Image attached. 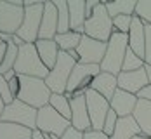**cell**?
Here are the masks:
<instances>
[{"mask_svg": "<svg viewBox=\"0 0 151 139\" xmlns=\"http://www.w3.org/2000/svg\"><path fill=\"white\" fill-rule=\"evenodd\" d=\"M19 82L21 85H19V92L16 99L30 104L35 109H40L49 104L52 92L47 87L45 80L35 77H19Z\"/></svg>", "mask_w": 151, "mask_h": 139, "instance_id": "obj_1", "label": "cell"}, {"mask_svg": "<svg viewBox=\"0 0 151 139\" xmlns=\"http://www.w3.org/2000/svg\"><path fill=\"white\" fill-rule=\"evenodd\" d=\"M14 71L19 77H35L45 80L50 70L42 63L35 44H24V45L19 47Z\"/></svg>", "mask_w": 151, "mask_h": 139, "instance_id": "obj_2", "label": "cell"}, {"mask_svg": "<svg viewBox=\"0 0 151 139\" xmlns=\"http://www.w3.org/2000/svg\"><path fill=\"white\" fill-rule=\"evenodd\" d=\"M127 50H129V37L120 31H113V35L108 42L106 56L101 63V71L118 77L122 73V66H123V59L127 56Z\"/></svg>", "mask_w": 151, "mask_h": 139, "instance_id": "obj_3", "label": "cell"}, {"mask_svg": "<svg viewBox=\"0 0 151 139\" xmlns=\"http://www.w3.org/2000/svg\"><path fill=\"white\" fill-rule=\"evenodd\" d=\"M44 4L45 2H35V0L23 2L24 17H23L21 28L17 30L16 35L24 44H35L38 40V31H40V24H42V16H44Z\"/></svg>", "mask_w": 151, "mask_h": 139, "instance_id": "obj_4", "label": "cell"}, {"mask_svg": "<svg viewBox=\"0 0 151 139\" xmlns=\"http://www.w3.org/2000/svg\"><path fill=\"white\" fill-rule=\"evenodd\" d=\"M113 19L109 17L108 11H106L104 2H101L96 9L92 16L85 21V26H83V35L91 37L94 40H99V42H109L111 35H113Z\"/></svg>", "mask_w": 151, "mask_h": 139, "instance_id": "obj_5", "label": "cell"}, {"mask_svg": "<svg viewBox=\"0 0 151 139\" xmlns=\"http://www.w3.org/2000/svg\"><path fill=\"white\" fill-rule=\"evenodd\" d=\"M76 61L68 54V52H59V58L56 66L49 71L45 78L47 87L50 89L52 94H66V87H68V80L71 77V71L75 68Z\"/></svg>", "mask_w": 151, "mask_h": 139, "instance_id": "obj_6", "label": "cell"}, {"mask_svg": "<svg viewBox=\"0 0 151 139\" xmlns=\"http://www.w3.org/2000/svg\"><path fill=\"white\" fill-rule=\"evenodd\" d=\"M101 73V66L99 64H83V63H76L73 71H71V77L68 80V87H66V96L71 99L73 96L87 92L91 89L92 80Z\"/></svg>", "mask_w": 151, "mask_h": 139, "instance_id": "obj_7", "label": "cell"}, {"mask_svg": "<svg viewBox=\"0 0 151 139\" xmlns=\"http://www.w3.org/2000/svg\"><path fill=\"white\" fill-rule=\"evenodd\" d=\"M70 127H71V122L68 118H64L63 115H59L50 104H47V106L38 109V115H37V130H40L42 134L63 138L64 132Z\"/></svg>", "mask_w": 151, "mask_h": 139, "instance_id": "obj_8", "label": "cell"}, {"mask_svg": "<svg viewBox=\"0 0 151 139\" xmlns=\"http://www.w3.org/2000/svg\"><path fill=\"white\" fill-rule=\"evenodd\" d=\"M37 115H38V109L31 108L30 104L14 99L11 104H7L4 113H2V122H12V124L23 125V127H28L31 130H37Z\"/></svg>", "mask_w": 151, "mask_h": 139, "instance_id": "obj_9", "label": "cell"}, {"mask_svg": "<svg viewBox=\"0 0 151 139\" xmlns=\"http://www.w3.org/2000/svg\"><path fill=\"white\" fill-rule=\"evenodd\" d=\"M24 17V5L23 2H4L0 0V33L4 35H16L21 28Z\"/></svg>", "mask_w": 151, "mask_h": 139, "instance_id": "obj_10", "label": "cell"}, {"mask_svg": "<svg viewBox=\"0 0 151 139\" xmlns=\"http://www.w3.org/2000/svg\"><path fill=\"white\" fill-rule=\"evenodd\" d=\"M85 101H87V109H89V117H91L92 130H103L108 117V111L111 109L109 101L103 97L99 92L89 89L85 92Z\"/></svg>", "mask_w": 151, "mask_h": 139, "instance_id": "obj_11", "label": "cell"}, {"mask_svg": "<svg viewBox=\"0 0 151 139\" xmlns=\"http://www.w3.org/2000/svg\"><path fill=\"white\" fill-rule=\"evenodd\" d=\"M106 49L108 44L106 42H99V40H94L91 37L83 35L82 37V42L76 49L78 52V63H83V64H99L104 59L106 56Z\"/></svg>", "mask_w": 151, "mask_h": 139, "instance_id": "obj_12", "label": "cell"}, {"mask_svg": "<svg viewBox=\"0 0 151 139\" xmlns=\"http://www.w3.org/2000/svg\"><path fill=\"white\" fill-rule=\"evenodd\" d=\"M71 103V127L80 130V132H89L92 130L91 117H89V109H87V101H85V94L80 96L76 94L70 99Z\"/></svg>", "mask_w": 151, "mask_h": 139, "instance_id": "obj_13", "label": "cell"}, {"mask_svg": "<svg viewBox=\"0 0 151 139\" xmlns=\"http://www.w3.org/2000/svg\"><path fill=\"white\" fill-rule=\"evenodd\" d=\"M58 35V9L52 0L44 4V16L38 31V40H54Z\"/></svg>", "mask_w": 151, "mask_h": 139, "instance_id": "obj_14", "label": "cell"}, {"mask_svg": "<svg viewBox=\"0 0 151 139\" xmlns=\"http://www.w3.org/2000/svg\"><path fill=\"white\" fill-rule=\"evenodd\" d=\"M137 103H139V99H137L136 94H130V92H127V91L118 89L115 92V96L111 97L109 106H111V109L120 118H125V117H132L134 115V109H136Z\"/></svg>", "mask_w": 151, "mask_h": 139, "instance_id": "obj_15", "label": "cell"}, {"mask_svg": "<svg viewBox=\"0 0 151 139\" xmlns=\"http://www.w3.org/2000/svg\"><path fill=\"white\" fill-rule=\"evenodd\" d=\"M148 84L150 82H148V75L144 68L136 70V71H122L118 75V89L127 91L130 94H137Z\"/></svg>", "mask_w": 151, "mask_h": 139, "instance_id": "obj_16", "label": "cell"}, {"mask_svg": "<svg viewBox=\"0 0 151 139\" xmlns=\"http://www.w3.org/2000/svg\"><path fill=\"white\" fill-rule=\"evenodd\" d=\"M129 49L134 50L139 58L144 59V52H146V24L137 17L132 16V24L129 31Z\"/></svg>", "mask_w": 151, "mask_h": 139, "instance_id": "obj_17", "label": "cell"}, {"mask_svg": "<svg viewBox=\"0 0 151 139\" xmlns=\"http://www.w3.org/2000/svg\"><path fill=\"white\" fill-rule=\"evenodd\" d=\"M91 89L99 92L103 97H106L108 101H111V97L115 96V92L118 91V77L111 75V73H104L101 71L97 77L92 80Z\"/></svg>", "mask_w": 151, "mask_h": 139, "instance_id": "obj_18", "label": "cell"}, {"mask_svg": "<svg viewBox=\"0 0 151 139\" xmlns=\"http://www.w3.org/2000/svg\"><path fill=\"white\" fill-rule=\"evenodd\" d=\"M35 47H37V52H38L42 63L49 70H52L56 66V63H58V58H59V52H61L56 40H37Z\"/></svg>", "mask_w": 151, "mask_h": 139, "instance_id": "obj_19", "label": "cell"}, {"mask_svg": "<svg viewBox=\"0 0 151 139\" xmlns=\"http://www.w3.org/2000/svg\"><path fill=\"white\" fill-rule=\"evenodd\" d=\"M68 9H70V28H71V31L83 35V26L87 21L85 0H68Z\"/></svg>", "mask_w": 151, "mask_h": 139, "instance_id": "obj_20", "label": "cell"}, {"mask_svg": "<svg viewBox=\"0 0 151 139\" xmlns=\"http://www.w3.org/2000/svg\"><path fill=\"white\" fill-rule=\"evenodd\" d=\"M141 127L137 125L134 117H125L118 118V124L115 127V132L109 139H132L136 136H141Z\"/></svg>", "mask_w": 151, "mask_h": 139, "instance_id": "obj_21", "label": "cell"}, {"mask_svg": "<svg viewBox=\"0 0 151 139\" xmlns=\"http://www.w3.org/2000/svg\"><path fill=\"white\" fill-rule=\"evenodd\" d=\"M132 117L136 118L137 125L141 127V132L144 136L151 138V103L150 101H139Z\"/></svg>", "mask_w": 151, "mask_h": 139, "instance_id": "obj_22", "label": "cell"}, {"mask_svg": "<svg viewBox=\"0 0 151 139\" xmlns=\"http://www.w3.org/2000/svg\"><path fill=\"white\" fill-rule=\"evenodd\" d=\"M33 130L23 125L12 122H2L0 120V139H31Z\"/></svg>", "mask_w": 151, "mask_h": 139, "instance_id": "obj_23", "label": "cell"}, {"mask_svg": "<svg viewBox=\"0 0 151 139\" xmlns=\"http://www.w3.org/2000/svg\"><path fill=\"white\" fill-rule=\"evenodd\" d=\"M106 11L109 17L116 16H134L137 7V0H115V2H104Z\"/></svg>", "mask_w": 151, "mask_h": 139, "instance_id": "obj_24", "label": "cell"}, {"mask_svg": "<svg viewBox=\"0 0 151 139\" xmlns=\"http://www.w3.org/2000/svg\"><path fill=\"white\" fill-rule=\"evenodd\" d=\"M82 33H76V31H68V33H58L56 35V44L59 47V50L63 52H71L76 50L80 42H82Z\"/></svg>", "mask_w": 151, "mask_h": 139, "instance_id": "obj_25", "label": "cell"}, {"mask_svg": "<svg viewBox=\"0 0 151 139\" xmlns=\"http://www.w3.org/2000/svg\"><path fill=\"white\" fill-rule=\"evenodd\" d=\"M56 9H58V33H68L70 28V9H68V0H52Z\"/></svg>", "mask_w": 151, "mask_h": 139, "instance_id": "obj_26", "label": "cell"}, {"mask_svg": "<svg viewBox=\"0 0 151 139\" xmlns=\"http://www.w3.org/2000/svg\"><path fill=\"white\" fill-rule=\"evenodd\" d=\"M49 104L56 109L59 115H63L64 118H68L71 122V103H70V97L66 94H52Z\"/></svg>", "mask_w": 151, "mask_h": 139, "instance_id": "obj_27", "label": "cell"}, {"mask_svg": "<svg viewBox=\"0 0 151 139\" xmlns=\"http://www.w3.org/2000/svg\"><path fill=\"white\" fill-rule=\"evenodd\" d=\"M17 52H19V47L16 45L14 42H7V52L4 56V61L0 64V75H5L7 71L14 70L16 66V59H17Z\"/></svg>", "mask_w": 151, "mask_h": 139, "instance_id": "obj_28", "label": "cell"}, {"mask_svg": "<svg viewBox=\"0 0 151 139\" xmlns=\"http://www.w3.org/2000/svg\"><path fill=\"white\" fill-rule=\"evenodd\" d=\"M146 66V61L142 58H139L134 50H127V56L123 59V66H122V71H136Z\"/></svg>", "mask_w": 151, "mask_h": 139, "instance_id": "obj_29", "label": "cell"}, {"mask_svg": "<svg viewBox=\"0 0 151 139\" xmlns=\"http://www.w3.org/2000/svg\"><path fill=\"white\" fill-rule=\"evenodd\" d=\"M144 24H151V0H137L136 14Z\"/></svg>", "mask_w": 151, "mask_h": 139, "instance_id": "obj_30", "label": "cell"}, {"mask_svg": "<svg viewBox=\"0 0 151 139\" xmlns=\"http://www.w3.org/2000/svg\"><path fill=\"white\" fill-rule=\"evenodd\" d=\"M130 24H132V16H116V17H113V28H115V31L129 35Z\"/></svg>", "mask_w": 151, "mask_h": 139, "instance_id": "obj_31", "label": "cell"}, {"mask_svg": "<svg viewBox=\"0 0 151 139\" xmlns=\"http://www.w3.org/2000/svg\"><path fill=\"white\" fill-rule=\"evenodd\" d=\"M118 115L113 111V109H109L108 111V117H106V122H104V127H103V132H104L106 136H113V132H115V127H116V124H118Z\"/></svg>", "mask_w": 151, "mask_h": 139, "instance_id": "obj_32", "label": "cell"}, {"mask_svg": "<svg viewBox=\"0 0 151 139\" xmlns=\"http://www.w3.org/2000/svg\"><path fill=\"white\" fill-rule=\"evenodd\" d=\"M0 96H2V99H4V103H5V106L11 104V103L16 99L14 96H12V92H11L9 82L4 78V75H0Z\"/></svg>", "mask_w": 151, "mask_h": 139, "instance_id": "obj_33", "label": "cell"}, {"mask_svg": "<svg viewBox=\"0 0 151 139\" xmlns=\"http://www.w3.org/2000/svg\"><path fill=\"white\" fill-rule=\"evenodd\" d=\"M144 61L151 66V24H146V52H144Z\"/></svg>", "mask_w": 151, "mask_h": 139, "instance_id": "obj_34", "label": "cell"}, {"mask_svg": "<svg viewBox=\"0 0 151 139\" xmlns=\"http://www.w3.org/2000/svg\"><path fill=\"white\" fill-rule=\"evenodd\" d=\"M136 96H137V99H139V101H150V103H151V85L148 84L146 87H142Z\"/></svg>", "mask_w": 151, "mask_h": 139, "instance_id": "obj_35", "label": "cell"}, {"mask_svg": "<svg viewBox=\"0 0 151 139\" xmlns=\"http://www.w3.org/2000/svg\"><path fill=\"white\" fill-rule=\"evenodd\" d=\"M61 139H83V132H80V130H76L73 127H70Z\"/></svg>", "mask_w": 151, "mask_h": 139, "instance_id": "obj_36", "label": "cell"}, {"mask_svg": "<svg viewBox=\"0 0 151 139\" xmlns=\"http://www.w3.org/2000/svg\"><path fill=\"white\" fill-rule=\"evenodd\" d=\"M83 139H109V136H106L103 130H89L83 134Z\"/></svg>", "mask_w": 151, "mask_h": 139, "instance_id": "obj_37", "label": "cell"}, {"mask_svg": "<svg viewBox=\"0 0 151 139\" xmlns=\"http://www.w3.org/2000/svg\"><path fill=\"white\" fill-rule=\"evenodd\" d=\"M101 2L99 0H85V16H87V19L92 16V12H94V9L99 5Z\"/></svg>", "mask_w": 151, "mask_h": 139, "instance_id": "obj_38", "label": "cell"}, {"mask_svg": "<svg viewBox=\"0 0 151 139\" xmlns=\"http://www.w3.org/2000/svg\"><path fill=\"white\" fill-rule=\"evenodd\" d=\"M19 85H21V82H19V75L14 77L11 82H9V87H11V92L14 97H17V92H19Z\"/></svg>", "mask_w": 151, "mask_h": 139, "instance_id": "obj_39", "label": "cell"}, {"mask_svg": "<svg viewBox=\"0 0 151 139\" xmlns=\"http://www.w3.org/2000/svg\"><path fill=\"white\" fill-rule=\"evenodd\" d=\"M5 52H7V44H5V42H2V44H0V64H2V61H4Z\"/></svg>", "mask_w": 151, "mask_h": 139, "instance_id": "obj_40", "label": "cell"}, {"mask_svg": "<svg viewBox=\"0 0 151 139\" xmlns=\"http://www.w3.org/2000/svg\"><path fill=\"white\" fill-rule=\"evenodd\" d=\"M14 77H17V73H16L14 70H11V71H7V73L4 75V78H5L7 82H11V80H12V78H14Z\"/></svg>", "mask_w": 151, "mask_h": 139, "instance_id": "obj_41", "label": "cell"}, {"mask_svg": "<svg viewBox=\"0 0 151 139\" xmlns=\"http://www.w3.org/2000/svg\"><path fill=\"white\" fill-rule=\"evenodd\" d=\"M31 139H47L45 134H42L40 130H33V138Z\"/></svg>", "mask_w": 151, "mask_h": 139, "instance_id": "obj_42", "label": "cell"}, {"mask_svg": "<svg viewBox=\"0 0 151 139\" xmlns=\"http://www.w3.org/2000/svg\"><path fill=\"white\" fill-rule=\"evenodd\" d=\"M12 42H14V44H16V45H17V47L24 45V42H23V40H21L19 37H17V35H12Z\"/></svg>", "mask_w": 151, "mask_h": 139, "instance_id": "obj_43", "label": "cell"}, {"mask_svg": "<svg viewBox=\"0 0 151 139\" xmlns=\"http://www.w3.org/2000/svg\"><path fill=\"white\" fill-rule=\"evenodd\" d=\"M144 70H146V75H148V82H150V85H151V66H150V64H146V66H144Z\"/></svg>", "mask_w": 151, "mask_h": 139, "instance_id": "obj_44", "label": "cell"}, {"mask_svg": "<svg viewBox=\"0 0 151 139\" xmlns=\"http://www.w3.org/2000/svg\"><path fill=\"white\" fill-rule=\"evenodd\" d=\"M4 109H5V103H4V99H2V96H0V118H2Z\"/></svg>", "mask_w": 151, "mask_h": 139, "instance_id": "obj_45", "label": "cell"}, {"mask_svg": "<svg viewBox=\"0 0 151 139\" xmlns=\"http://www.w3.org/2000/svg\"><path fill=\"white\" fill-rule=\"evenodd\" d=\"M132 139H151V138H148V136H144V134H141V136H136V138H132Z\"/></svg>", "mask_w": 151, "mask_h": 139, "instance_id": "obj_46", "label": "cell"}, {"mask_svg": "<svg viewBox=\"0 0 151 139\" xmlns=\"http://www.w3.org/2000/svg\"><path fill=\"white\" fill-rule=\"evenodd\" d=\"M0 44H2V38H0Z\"/></svg>", "mask_w": 151, "mask_h": 139, "instance_id": "obj_47", "label": "cell"}]
</instances>
